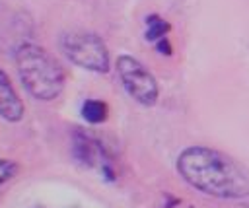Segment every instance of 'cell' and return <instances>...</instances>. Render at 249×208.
Instances as JSON below:
<instances>
[{"mask_svg": "<svg viewBox=\"0 0 249 208\" xmlns=\"http://www.w3.org/2000/svg\"><path fill=\"white\" fill-rule=\"evenodd\" d=\"M169 29H171V25H169L163 17H160V16H156V14H152V16L146 19V39H148V41L158 43L160 39H163V37L167 35Z\"/></svg>", "mask_w": 249, "mask_h": 208, "instance_id": "8", "label": "cell"}, {"mask_svg": "<svg viewBox=\"0 0 249 208\" xmlns=\"http://www.w3.org/2000/svg\"><path fill=\"white\" fill-rule=\"evenodd\" d=\"M72 146H74L76 159H80L82 163H86L89 167H101L105 173L111 171V157H109L105 146L97 138L89 136L84 130H76Z\"/></svg>", "mask_w": 249, "mask_h": 208, "instance_id": "5", "label": "cell"}, {"mask_svg": "<svg viewBox=\"0 0 249 208\" xmlns=\"http://www.w3.org/2000/svg\"><path fill=\"white\" fill-rule=\"evenodd\" d=\"M117 76L124 91L142 107H154L160 99V86L154 74L134 56L121 54L115 62Z\"/></svg>", "mask_w": 249, "mask_h": 208, "instance_id": "4", "label": "cell"}, {"mask_svg": "<svg viewBox=\"0 0 249 208\" xmlns=\"http://www.w3.org/2000/svg\"><path fill=\"white\" fill-rule=\"evenodd\" d=\"M175 167L187 185L208 196L231 200L249 196V171L220 150L189 146L177 156Z\"/></svg>", "mask_w": 249, "mask_h": 208, "instance_id": "1", "label": "cell"}, {"mask_svg": "<svg viewBox=\"0 0 249 208\" xmlns=\"http://www.w3.org/2000/svg\"><path fill=\"white\" fill-rule=\"evenodd\" d=\"M25 115V105L16 91L10 76L0 68V117L6 122H19Z\"/></svg>", "mask_w": 249, "mask_h": 208, "instance_id": "6", "label": "cell"}, {"mask_svg": "<svg viewBox=\"0 0 249 208\" xmlns=\"http://www.w3.org/2000/svg\"><path fill=\"white\" fill-rule=\"evenodd\" d=\"M156 49H158L161 54H171V52H173V49H171V45H169V41H167L165 37L156 43Z\"/></svg>", "mask_w": 249, "mask_h": 208, "instance_id": "10", "label": "cell"}, {"mask_svg": "<svg viewBox=\"0 0 249 208\" xmlns=\"http://www.w3.org/2000/svg\"><path fill=\"white\" fill-rule=\"evenodd\" d=\"M16 72L21 87L39 101L56 99L66 86L60 62L37 43H21L14 52Z\"/></svg>", "mask_w": 249, "mask_h": 208, "instance_id": "2", "label": "cell"}, {"mask_svg": "<svg viewBox=\"0 0 249 208\" xmlns=\"http://www.w3.org/2000/svg\"><path fill=\"white\" fill-rule=\"evenodd\" d=\"M18 173H19V163L8 157H0V187L10 183Z\"/></svg>", "mask_w": 249, "mask_h": 208, "instance_id": "9", "label": "cell"}, {"mask_svg": "<svg viewBox=\"0 0 249 208\" xmlns=\"http://www.w3.org/2000/svg\"><path fill=\"white\" fill-rule=\"evenodd\" d=\"M58 47L66 56V60H70L72 64L84 70L95 74H107L111 70L109 49L105 41L93 31H86V29L64 31L58 37Z\"/></svg>", "mask_w": 249, "mask_h": 208, "instance_id": "3", "label": "cell"}, {"mask_svg": "<svg viewBox=\"0 0 249 208\" xmlns=\"http://www.w3.org/2000/svg\"><path fill=\"white\" fill-rule=\"evenodd\" d=\"M109 117V107L101 99H86L82 103V119L88 124H101Z\"/></svg>", "mask_w": 249, "mask_h": 208, "instance_id": "7", "label": "cell"}]
</instances>
